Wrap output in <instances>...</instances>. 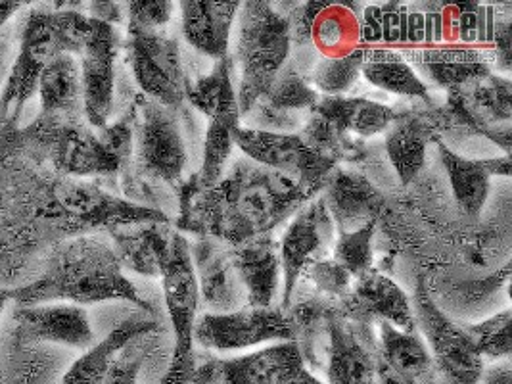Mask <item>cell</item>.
I'll return each mask as SVG.
<instances>
[{"label": "cell", "mask_w": 512, "mask_h": 384, "mask_svg": "<svg viewBox=\"0 0 512 384\" xmlns=\"http://www.w3.org/2000/svg\"><path fill=\"white\" fill-rule=\"evenodd\" d=\"M317 196L319 192L242 156L210 189H200L194 175L181 185L177 227L236 246L271 235Z\"/></svg>", "instance_id": "cell-1"}, {"label": "cell", "mask_w": 512, "mask_h": 384, "mask_svg": "<svg viewBox=\"0 0 512 384\" xmlns=\"http://www.w3.org/2000/svg\"><path fill=\"white\" fill-rule=\"evenodd\" d=\"M112 300H125L148 315L154 313L125 275L112 242L83 235L62 242L37 281L14 288L18 306L68 302L85 308Z\"/></svg>", "instance_id": "cell-2"}, {"label": "cell", "mask_w": 512, "mask_h": 384, "mask_svg": "<svg viewBox=\"0 0 512 384\" xmlns=\"http://www.w3.org/2000/svg\"><path fill=\"white\" fill-rule=\"evenodd\" d=\"M83 2H54L50 8H33L22 27L20 48L2 85V108L18 120L27 102L37 96L39 77L60 54L77 56L91 29Z\"/></svg>", "instance_id": "cell-3"}, {"label": "cell", "mask_w": 512, "mask_h": 384, "mask_svg": "<svg viewBox=\"0 0 512 384\" xmlns=\"http://www.w3.org/2000/svg\"><path fill=\"white\" fill-rule=\"evenodd\" d=\"M236 20L233 62L240 70L236 98L242 118L269 91L292 56V35L286 16L271 2L240 4Z\"/></svg>", "instance_id": "cell-4"}, {"label": "cell", "mask_w": 512, "mask_h": 384, "mask_svg": "<svg viewBox=\"0 0 512 384\" xmlns=\"http://www.w3.org/2000/svg\"><path fill=\"white\" fill-rule=\"evenodd\" d=\"M43 214L66 231H117L144 223H169L158 208L140 206L85 179H62L48 196Z\"/></svg>", "instance_id": "cell-5"}, {"label": "cell", "mask_w": 512, "mask_h": 384, "mask_svg": "<svg viewBox=\"0 0 512 384\" xmlns=\"http://www.w3.org/2000/svg\"><path fill=\"white\" fill-rule=\"evenodd\" d=\"M411 306L417 331L434 360L438 383L480 384L486 361L478 354L465 327H459L432 302L422 281Z\"/></svg>", "instance_id": "cell-6"}, {"label": "cell", "mask_w": 512, "mask_h": 384, "mask_svg": "<svg viewBox=\"0 0 512 384\" xmlns=\"http://www.w3.org/2000/svg\"><path fill=\"white\" fill-rule=\"evenodd\" d=\"M27 133L41 144L50 162L71 179L114 175L125 162L85 121H58L37 118Z\"/></svg>", "instance_id": "cell-7"}, {"label": "cell", "mask_w": 512, "mask_h": 384, "mask_svg": "<svg viewBox=\"0 0 512 384\" xmlns=\"http://www.w3.org/2000/svg\"><path fill=\"white\" fill-rule=\"evenodd\" d=\"M133 156L140 175L181 187L188 164L183 127L173 108L146 98L133 121Z\"/></svg>", "instance_id": "cell-8"}, {"label": "cell", "mask_w": 512, "mask_h": 384, "mask_svg": "<svg viewBox=\"0 0 512 384\" xmlns=\"http://www.w3.org/2000/svg\"><path fill=\"white\" fill-rule=\"evenodd\" d=\"M125 54L140 91L150 100L177 110L190 85L183 52L169 31H127Z\"/></svg>", "instance_id": "cell-9"}, {"label": "cell", "mask_w": 512, "mask_h": 384, "mask_svg": "<svg viewBox=\"0 0 512 384\" xmlns=\"http://www.w3.org/2000/svg\"><path fill=\"white\" fill-rule=\"evenodd\" d=\"M192 340L204 350L233 352L267 342H296L290 315L282 308H242L196 317Z\"/></svg>", "instance_id": "cell-10"}, {"label": "cell", "mask_w": 512, "mask_h": 384, "mask_svg": "<svg viewBox=\"0 0 512 384\" xmlns=\"http://www.w3.org/2000/svg\"><path fill=\"white\" fill-rule=\"evenodd\" d=\"M234 146L263 168L282 173L313 191H325L338 162L315 152L300 133H267L248 127L234 131Z\"/></svg>", "instance_id": "cell-11"}, {"label": "cell", "mask_w": 512, "mask_h": 384, "mask_svg": "<svg viewBox=\"0 0 512 384\" xmlns=\"http://www.w3.org/2000/svg\"><path fill=\"white\" fill-rule=\"evenodd\" d=\"M282 12L290 24L292 45L315 48L321 56L338 58L361 48L359 18L363 6L357 2H305Z\"/></svg>", "instance_id": "cell-12"}, {"label": "cell", "mask_w": 512, "mask_h": 384, "mask_svg": "<svg viewBox=\"0 0 512 384\" xmlns=\"http://www.w3.org/2000/svg\"><path fill=\"white\" fill-rule=\"evenodd\" d=\"M123 39L117 27L91 20L89 35L77 54L85 121L96 129H104L114 114L116 102V62Z\"/></svg>", "instance_id": "cell-13"}, {"label": "cell", "mask_w": 512, "mask_h": 384, "mask_svg": "<svg viewBox=\"0 0 512 384\" xmlns=\"http://www.w3.org/2000/svg\"><path fill=\"white\" fill-rule=\"evenodd\" d=\"M319 98L321 95L313 89L309 73L290 56L269 91L240 118V125L267 133H300Z\"/></svg>", "instance_id": "cell-14"}, {"label": "cell", "mask_w": 512, "mask_h": 384, "mask_svg": "<svg viewBox=\"0 0 512 384\" xmlns=\"http://www.w3.org/2000/svg\"><path fill=\"white\" fill-rule=\"evenodd\" d=\"M280 242L282 269V310L288 312L305 267L325 258L334 244V221L326 210L325 198L319 194L292 217Z\"/></svg>", "instance_id": "cell-15"}, {"label": "cell", "mask_w": 512, "mask_h": 384, "mask_svg": "<svg viewBox=\"0 0 512 384\" xmlns=\"http://www.w3.org/2000/svg\"><path fill=\"white\" fill-rule=\"evenodd\" d=\"M163 300L175 333V350L179 354L194 352L192 331L200 308V290L190 258V240L177 229L173 231L162 267Z\"/></svg>", "instance_id": "cell-16"}, {"label": "cell", "mask_w": 512, "mask_h": 384, "mask_svg": "<svg viewBox=\"0 0 512 384\" xmlns=\"http://www.w3.org/2000/svg\"><path fill=\"white\" fill-rule=\"evenodd\" d=\"M303 363L298 342H279L229 360L198 358L192 384H280Z\"/></svg>", "instance_id": "cell-17"}, {"label": "cell", "mask_w": 512, "mask_h": 384, "mask_svg": "<svg viewBox=\"0 0 512 384\" xmlns=\"http://www.w3.org/2000/svg\"><path fill=\"white\" fill-rule=\"evenodd\" d=\"M371 329V325L342 317L330 306L326 315L328 384H376L378 348Z\"/></svg>", "instance_id": "cell-18"}, {"label": "cell", "mask_w": 512, "mask_h": 384, "mask_svg": "<svg viewBox=\"0 0 512 384\" xmlns=\"http://www.w3.org/2000/svg\"><path fill=\"white\" fill-rule=\"evenodd\" d=\"M338 302L336 312L355 323L373 327L386 321L405 333L417 331L409 296L390 277L378 273L376 269L355 279L350 292Z\"/></svg>", "instance_id": "cell-19"}, {"label": "cell", "mask_w": 512, "mask_h": 384, "mask_svg": "<svg viewBox=\"0 0 512 384\" xmlns=\"http://www.w3.org/2000/svg\"><path fill=\"white\" fill-rule=\"evenodd\" d=\"M190 258L206 313H231L248 306V294L234 267L229 244L196 237L190 242Z\"/></svg>", "instance_id": "cell-20"}, {"label": "cell", "mask_w": 512, "mask_h": 384, "mask_svg": "<svg viewBox=\"0 0 512 384\" xmlns=\"http://www.w3.org/2000/svg\"><path fill=\"white\" fill-rule=\"evenodd\" d=\"M18 333L24 340L89 350L96 344L89 313L83 306L68 302H48L18 306L14 312Z\"/></svg>", "instance_id": "cell-21"}, {"label": "cell", "mask_w": 512, "mask_h": 384, "mask_svg": "<svg viewBox=\"0 0 512 384\" xmlns=\"http://www.w3.org/2000/svg\"><path fill=\"white\" fill-rule=\"evenodd\" d=\"M409 66L419 72L420 79L430 87L459 89L486 77L491 70L488 56L480 48L457 43H438L401 52Z\"/></svg>", "instance_id": "cell-22"}, {"label": "cell", "mask_w": 512, "mask_h": 384, "mask_svg": "<svg viewBox=\"0 0 512 384\" xmlns=\"http://www.w3.org/2000/svg\"><path fill=\"white\" fill-rule=\"evenodd\" d=\"M438 152L447 171L455 202L465 216L478 217L482 214L493 175L511 177V154L488 160H472L457 154L443 143H438Z\"/></svg>", "instance_id": "cell-23"}, {"label": "cell", "mask_w": 512, "mask_h": 384, "mask_svg": "<svg viewBox=\"0 0 512 384\" xmlns=\"http://www.w3.org/2000/svg\"><path fill=\"white\" fill-rule=\"evenodd\" d=\"M250 308H273L282 281L280 242L271 235L229 246Z\"/></svg>", "instance_id": "cell-24"}, {"label": "cell", "mask_w": 512, "mask_h": 384, "mask_svg": "<svg viewBox=\"0 0 512 384\" xmlns=\"http://www.w3.org/2000/svg\"><path fill=\"white\" fill-rule=\"evenodd\" d=\"M242 2L183 0L181 27L183 37L196 52L211 60L225 58L231 48V33Z\"/></svg>", "instance_id": "cell-25"}, {"label": "cell", "mask_w": 512, "mask_h": 384, "mask_svg": "<svg viewBox=\"0 0 512 384\" xmlns=\"http://www.w3.org/2000/svg\"><path fill=\"white\" fill-rule=\"evenodd\" d=\"M37 96L41 102V118L85 121L83 85L77 56H56L39 77Z\"/></svg>", "instance_id": "cell-26"}, {"label": "cell", "mask_w": 512, "mask_h": 384, "mask_svg": "<svg viewBox=\"0 0 512 384\" xmlns=\"http://www.w3.org/2000/svg\"><path fill=\"white\" fill-rule=\"evenodd\" d=\"M332 125L340 135L369 139L384 133L394 121L396 110L388 104L361 96H321L311 110Z\"/></svg>", "instance_id": "cell-27"}, {"label": "cell", "mask_w": 512, "mask_h": 384, "mask_svg": "<svg viewBox=\"0 0 512 384\" xmlns=\"http://www.w3.org/2000/svg\"><path fill=\"white\" fill-rule=\"evenodd\" d=\"M156 331L158 323L154 319L139 315L125 319L114 331H110V335L73 361L60 384H102L112 361L131 340L142 335H154Z\"/></svg>", "instance_id": "cell-28"}, {"label": "cell", "mask_w": 512, "mask_h": 384, "mask_svg": "<svg viewBox=\"0 0 512 384\" xmlns=\"http://www.w3.org/2000/svg\"><path fill=\"white\" fill-rule=\"evenodd\" d=\"M173 231L169 223H144L112 231V246L119 264L144 277H160L163 256Z\"/></svg>", "instance_id": "cell-29"}, {"label": "cell", "mask_w": 512, "mask_h": 384, "mask_svg": "<svg viewBox=\"0 0 512 384\" xmlns=\"http://www.w3.org/2000/svg\"><path fill=\"white\" fill-rule=\"evenodd\" d=\"M326 210L332 221L338 223L340 233L355 231L369 221H374L380 196L367 181L359 179V175L350 173H336L330 175L326 183L325 192Z\"/></svg>", "instance_id": "cell-30"}, {"label": "cell", "mask_w": 512, "mask_h": 384, "mask_svg": "<svg viewBox=\"0 0 512 384\" xmlns=\"http://www.w3.org/2000/svg\"><path fill=\"white\" fill-rule=\"evenodd\" d=\"M386 152L396 169L401 185H409L424 166L426 148L434 129L417 112H396L394 121L384 131Z\"/></svg>", "instance_id": "cell-31"}, {"label": "cell", "mask_w": 512, "mask_h": 384, "mask_svg": "<svg viewBox=\"0 0 512 384\" xmlns=\"http://www.w3.org/2000/svg\"><path fill=\"white\" fill-rule=\"evenodd\" d=\"M376 327L380 333L378 358L390 369L415 384H440L434 360L419 331L405 333L386 321Z\"/></svg>", "instance_id": "cell-32"}, {"label": "cell", "mask_w": 512, "mask_h": 384, "mask_svg": "<svg viewBox=\"0 0 512 384\" xmlns=\"http://www.w3.org/2000/svg\"><path fill=\"white\" fill-rule=\"evenodd\" d=\"M361 75L380 91L432 102L430 87L394 48H365Z\"/></svg>", "instance_id": "cell-33"}, {"label": "cell", "mask_w": 512, "mask_h": 384, "mask_svg": "<svg viewBox=\"0 0 512 384\" xmlns=\"http://www.w3.org/2000/svg\"><path fill=\"white\" fill-rule=\"evenodd\" d=\"M233 75V54H227L225 58L215 60L210 73L190 81L185 100L202 116H206L208 121L223 114L240 112Z\"/></svg>", "instance_id": "cell-34"}, {"label": "cell", "mask_w": 512, "mask_h": 384, "mask_svg": "<svg viewBox=\"0 0 512 384\" xmlns=\"http://www.w3.org/2000/svg\"><path fill=\"white\" fill-rule=\"evenodd\" d=\"M240 127V112H231L208 121L204 156L194 179L200 189H210L225 173L234 148V131Z\"/></svg>", "instance_id": "cell-35"}, {"label": "cell", "mask_w": 512, "mask_h": 384, "mask_svg": "<svg viewBox=\"0 0 512 384\" xmlns=\"http://www.w3.org/2000/svg\"><path fill=\"white\" fill-rule=\"evenodd\" d=\"M365 48H357L346 56L326 58L319 56L309 70V81L313 89L325 96H344L350 93L357 79L361 77Z\"/></svg>", "instance_id": "cell-36"}, {"label": "cell", "mask_w": 512, "mask_h": 384, "mask_svg": "<svg viewBox=\"0 0 512 384\" xmlns=\"http://www.w3.org/2000/svg\"><path fill=\"white\" fill-rule=\"evenodd\" d=\"M374 229L376 223L369 221L355 231L340 233L332 244V260L342 265L350 273L351 279H359L373 269Z\"/></svg>", "instance_id": "cell-37"}, {"label": "cell", "mask_w": 512, "mask_h": 384, "mask_svg": "<svg viewBox=\"0 0 512 384\" xmlns=\"http://www.w3.org/2000/svg\"><path fill=\"white\" fill-rule=\"evenodd\" d=\"M511 310L491 315L486 321L468 325L466 333L472 338L482 360H509L512 352Z\"/></svg>", "instance_id": "cell-38"}, {"label": "cell", "mask_w": 512, "mask_h": 384, "mask_svg": "<svg viewBox=\"0 0 512 384\" xmlns=\"http://www.w3.org/2000/svg\"><path fill=\"white\" fill-rule=\"evenodd\" d=\"M127 31H158L173 18L175 4L169 0H133L125 2Z\"/></svg>", "instance_id": "cell-39"}, {"label": "cell", "mask_w": 512, "mask_h": 384, "mask_svg": "<svg viewBox=\"0 0 512 384\" xmlns=\"http://www.w3.org/2000/svg\"><path fill=\"white\" fill-rule=\"evenodd\" d=\"M142 335L131 340L119 354H117L102 384H139V375L148 358V344Z\"/></svg>", "instance_id": "cell-40"}, {"label": "cell", "mask_w": 512, "mask_h": 384, "mask_svg": "<svg viewBox=\"0 0 512 384\" xmlns=\"http://www.w3.org/2000/svg\"><path fill=\"white\" fill-rule=\"evenodd\" d=\"M307 277L315 283V287L334 300H342L351 288V275L342 267L336 264L332 258H319L305 267Z\"/></svg>", "instance_id": "cell-41"}, {"label": "cell", "mask_w": 512, "mask_h": 384, "mask_svg": "<svg viewBox=\"0 0 512 384\" xmlns=\"http://www.w3.org/2000/svg\"><path fill=\"white\" fill-rule=\"evenodd\" d=\"M87 6V16L94 22L112 27L125 24V8L119 2H89Z\"/></svg>", "instance_id": "cell-42"}, {"label": "cell", "mask_w": 512, "mask_h": 384, "mask_svg": "<svg viewBox=\"0 0 512 384\" xmlns=\"http://www.w3.org/2000/svg\"><path fill=\"white\" fill-rule=\"evenodd\" d=\"M482 384H512V367L511 360L499 361L491 367H484L482 377H480Z\"/></svg>", "instance_id": "cell-43"}, {"label": "cell", "mask_w": 512, "mask_h": 384, "mask_svg": "<svg viewBox=\"0 0 512 384\" xmlns=\"http://www.w3.org/2000/svg\"><path fill=\"white\" fill-rule=\"evenodd\" d=\"M376 384H415L405 377H401L394 369H390L384 361H376Z\"/></svg>", "instance_id": "cell-44"}, {"label": "cell", "mask_w": 512, "mask_h": 384, "mask_svg": "<svg viewBox=\"0 0 512 384\" xmlns=\"http://www.w3.org/2000/svg\"><path fill=\"white\" fill-rule=\"evenodd\" d=\"M280 384H325L321 379H317L307 367H305V363L300 365V367H296L290 375H286L284 377V381Z\"/></svg>", "instance_id": "cell-45"}, {"label": "cell", "mask_w": 512, "mask_h": 384, "mask_svg": "<svg viewBox=\"0 0 512 384\" xmlns=\"http://www.w3.org/2000/svg\"><path fill=\"white\" fill-rule=\"evenodd\" d=\"M24 6H27L25 2H6V0H0V29L8 24Z\"/></svg>", "instance_id": "cell-46"}, {"label": "cell", "mask_w": 512, "mask_h": 384, "mask_svg": "<svg viewBox=\"0 0 512 384\" xmlns=\"http://www.w3.org/2000/svg\"><path fill=\"white\" fill-rule=\"evenodd\" d=\"M12 302H14V288H0V317ZM0 377H2V365H0Z\"/></svg>", "instance_id": "cell-47"}, {"label": "cell", "mask_w": 512, "mask_h": 384, "mask_svg": "<svg viewBox=\"0 0 512 384\" xmlns=\"http://www.w3.org/2000/svg\"><path fill=\"white\" fill-rule=\"evenodd\" d=\"M6 60H8V43L4 39H0V85H4V79H6L4 73H8Z\"/></svg>", "instance_id": "cell-48"}, {"label": "cell", "mask_w": 512, "mask_h": 384, "mask_svg": "<svg viewBox=\"0 0 512 384\" xmlns=\"http://www.w3.org/2000/svg\"><path fill=\"white\" fill-rule=\"evenodd\" d=\"M480 384H482V383H480Z\"/></svg>", "instance_id": "cell-49"}]
</instances>
